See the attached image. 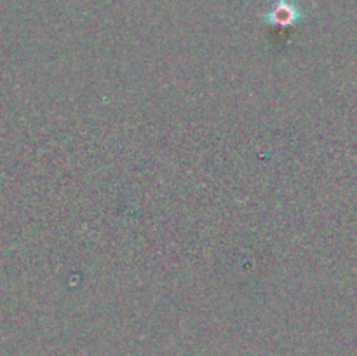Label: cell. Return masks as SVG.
Returning a JSON list of instances; mask_svg holds the SVG:
<instances>
[{
  "instance_id": "1",
  "label": "cell",
  "mask_w": 357,
  "mask_h": 356,
  "mask_svg": "<svg viewBox=\"0 0 357 356\" xmlns=\"http://www.w3.org/2000/svg\"><path fill=\"white\" fill-rule=\"evenodd\" d=\"M296 13L293 7H274V9L271 10V14H268V20L272 21L274 24H282V27H286V24H293L296 20Z\"/></svg>"
}]
</instances>
